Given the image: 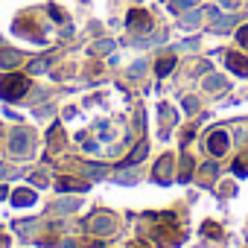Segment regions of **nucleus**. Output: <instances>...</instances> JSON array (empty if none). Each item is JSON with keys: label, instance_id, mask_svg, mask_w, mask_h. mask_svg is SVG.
Wrapping results in <instances>:
<instances>
[{"label": "nucleus", "instance_id": "1", "mask_svg": "<svg viewBox=\"0 0 248 248\" xmlns=\"http://www.w3.org/2000/svg\"><path fill=\"white\" fill-rule=\"evenodd\" d=\"M30 88V79L21 76V73H6V76H0V96L3 99H21Z\"/></svg>", "mask_w": 248, "mask_h": 248}, {"label": "nucleus", "instance_id": "2", "mask_svg": "<svg viewBox=\"0 0 248 248\" xmlns=\"http://www.w3.org/2000/svg\"><path fill=\"white\" fill-rule=\"evenodd\" d=\"M9 149H12V155L27 158V155H30V149H32V135H30L27 129H15V132H12V138H9Z\"/></svg>", "mask_w": 248, "mask_h": 248}, {"label": "nucleus", "instance_id": "3", "mask_svg": "<svg viewBox=\"0 0 248 248\" xmlns=\"http://www.w3.org/2000/svg\"><path fill=\"white\" fill-rule=\"evenodd\" d=\"M91 231H93L96 236H108V233H114V216L96 213V216L91 219Z\"/></svg>", "mask_w": 248, "mask_h": 248}, {"label": "nucleus", "instance_id": "4", "mask_svg": "<svg viewBox=\"0 0 248 248\" xmlns=\"http://www.w3.org/2000/svg\"><path fill=\"white\" fill-rule=\"evenodd\" d=\"M207 149H210V155H225L228 152V135L219 129V132H213L210 138H207Z\"/></svg>", "mask_w": 248, "mask_h": 248}, {"label": "nucleus", "instance_id": "5", "mask_svg": "<svg viewBox=\"0 0 248 248\" xmlns=\"http://www.w3.org/2000/svg\"><path fill=\"white\" fill-rule=\"evenodd\" d=\"M225 64L236 73V76H248V59L239 53H225Z\"/></svg>", "mask_w": 248, "mask_h": 248}, {"label": "nucleus", "instance_id": "6", "mask_svg": "<svg viewBox=\"0 0 248 248\" xmlns=\"http://www.w3.org/2000/svg\"><path fill=\"white\" fill-rule=\"evenodd\" d=\"M129 27H132V30L146 32V30L152 27V21H149V15H146L143 9H132V12H129Z\"/></svg>", "mask_w": 248, "mask_h": 248}, {"label": "nucleus", "instance_id": "7", "mask_svg": "<svg viewBox=\"0 0 248 248\" xmlns=\"http://www.w3.org/2000/svg\"><path fill=\"white\" fill-rule=\"evenodd\" d=\"M170 172H172V155H164V158H161V161L155 164V172H152V175H155V178H158L161 184H167V181L172 178Z\"/></svg>", "mask_w": 248, "mask_h": 248}, {"label": "nucleus", "instance_id": "8", "mask_svg": "<svg viewBox=\"0 0 248 248\" xmlns=\"http://www.w3.org/2000/svg\"><path fill=\"white\" fill-rule=\"evenodd\" d=\"M32 202H35V193L32 190H15L12 193V204L15 207H30Z\"/></svg>", "mask_w": 248, "mask_h": 248}, {"label": "nucleus", "instance_id": "9", "mask_svg": "<svg viewBox=\"0 0 248 248\" xmlns=\"http://www.w3.org/2000/svg\"><path fill=\"white\" fill-rule=\"evenodd\" d=\"M21 62H24V56L18 50H0V64L3 67H18Z\"/></svg>", "mask_w": 248, "mask_h": 248}, {"label": "nucleus", "instance_id": "10", "mask_svg": "<svg viewBox=\"0 0 248 248\" xmlns=\"http://www.w3.org/2000/svg\"><path fill=\"white\" fill-rule=\"evenodd\" d=\"M85 190V181H76V178H59V193H79Z\"/></svg>", "mask_w": 248, "mask_h": 248}, {"label": "nucleus", "instance_id": "11", "mask_svg": "<svg viewBox=\"0 0 248 248\" xmlns=\"http://www.w3.org/2000/svg\"><path fill=\"white\" fill-rule=\"evenodd\" d=\"M146 149H149V146H146V140H140V143H138V149H135V152H132V155H129L126 161H123V167H132V164H140V161L146 158Z\"/></svg>", "mask_w": 248, "mask_h": 248}, {"label": "nucleus", "instance_id": "12", "mask_svg": "<svg viewBox=\"0 0 248 248\" xmlns=\"http://www.w3.org/2000/svg\"><path fill=\"white\" fill-rule=\"evenodd\" d=\"M193 175V158L190 155H181V167H178V181H190Z\"/></svg>", "mask_w": 248, "mask_h": 248}, {"label": "nucleus", "instance_id": "13", "mask_svg": "<svg viewBox=\"0 0 248 248\" xmlns=\"http://www.w3.org/2000/svg\"><path fill=\"white\" fill-rule=\"evenodd\" d=\"M210 12H216V9H202V12H199V9H193V12H190V15H187L181 24H184V27H196V24H199L204 15H210Z\"/></svg>", "mask_w": 248, "mask_h": 248}, {"label": "nucleus", "instance_id": "14", "mask_svg": "<svg viewBox=\"0 0 248 248\" xmlns=\"http://www.w3.org/2000/svg\"><path fill=\"white\" fill-rule=\"evenodd\" d=\"M172 67H175V59H158V64H155V73L158 76H167V73H172Z\"/></svg>", "mask_w": 248, "mask_h": 248}, {"label": "nucleus", "instance_id": "15", "mask_svg": "<svg viewBox=\"0 0 248 248\" xmlns=\"http://www.w3.org/2000/svg\"><path fill=\"white\" fill-rule=\"evenodd\" d=\"M199 0H170V9L172 12H187V9H196Z\"/></svg>", "mask_w": 248, "mask_h": 248}, {"label": "nucleus", "instance_id": "16", "mask_svg": "<svg viewBox=\"0 0 248 248\" xmlns=\"http://www.w3.org/2000/svg\"><path fill=\"white\" fill-rule=\"evenodd\" d=\"M225 85H228L225 76H207V79H204V88H207V91H222Z\"/></svg>", "mask_w": 248, "mask_h": 248}, {"label": "nucleus", "instance_id": "17", "mask_svg": "<svg viewBox=\"0 0 248 248\" xmlns=\"http://www.w3.org/2000/svg\"><path fill=\"white\" fill-rule=\"evenodd\" d=\"M231 27H233V15L216 18V24H213V30H216V32H222V30H231Z\"/></svg>", "mask_w": 248, "mask_h": 248}, {"label": "nucleus", "instance_id": "18", "mask_svg": "<svg viewBox=\"0 0 248 248\" xmlns=\"http://www.w3.org/2000/svg\"><path fill=\"white\" fill-rule=\"evenodd\" d=\"M30 181H32L35 187H47V172H44V170H35V172L30 175Z\"/></svg>", "mask_w": 248, "mask_h": 248}, {"label": "nucleus", "instance_id": "19", "mask_svg": "<svg viewBox=\"0 0 248 248\" xmlns=\"http://www.w3.org/2000/svg\"><path fill=\"white\" fill-rule=\"evenodd\" d=\"M114 50V41H96V47H93V53H111Z\"/></svg>", "mask_w": 248, "mask_h": 248}, {"label": "nucleus", "instance_id": "20", "mask_svg": "<svg viewBox=\"0 0 248 248\" xmlns=\"http://www.w3.org/2000/svg\"><path fill=\"white\" fill-rule=\"evenodd\" d=\"M196 108H199L196 96H184V111H187V114H196Z\"/></svg>", "mask_w": 248, "mask_h": 248}, {"label": "nucleus", "instance_id": "21", "mask_svg": "<svg viewBox=\"0 0 248 248\" xmlns=\"http://www.w3.org/2000/svg\"><path fill=\"white\" fill-rule=\"evenodd\" d=\"M30 70H32V73H44V70H47V59H38V62H32V64H30Z\"/></svg>", "mask_w": 248, "mask_h": 248}, {"label": "nucleus", "instance_id": "22", "mask_svg": "<svg viewBox=\"0 0 248 248\" xmlns=\"http://www.w3.org/2000/svg\"><path fill=\"white\" fill-rule=\"evenodd\" d=\"M236 41H239L242 47H248V27H239V30H236Z\"/></svg>", "mask_w": 248, "mask_h": 248}, {"label": "nucleus", "instance_id": "23", "mask_svg": "<svg viewBox=\"0 0 248 248\" xmlns=\"http://www.w3.org/2000/svg\"><path fill=\"white\" fill-rule=\"evenodd\" d=\"M161 120H164V123H172V120H175V114L170 111V105H161Z\"/></svg>", "mask_w": 248, "mask_h": 248}, {"label": "nucleus", "instance_id": "24", "mask_svg": "<svg viewBox=\"0 0 248 248\" xmlns=\"http://www.w3.org/2000/svg\"><path fill=\"white\" fill-rule=\"evenodd\" d=\"M53 210H56V213H59V210H62V213H64V210H76V202H64V204L59 202V204H53Z\"/></svg>", "mask_w": 248, "mask_h": 248}, {"label": "nucleus", "instance_id": "25", "mask_svg": "<svg viewBox=\"0 0 248 248\" xmlns=\"http://www.w3.org/2000/svg\"><path fill=\"white\" fill-rule=\"evenodd\" d=\"M85 172H88V175H99V172H105V170H102V167H96V164H88V167H85Z\"/></svg>", "mask_w": 248, "mask_h": 248}, {"label": "nucleus", "instance_id": "26", "mask_svg": "<svg viewBox=\"0 0 248 248\" xmlns=\"http://www.w3.org/2000/svg\"><path fill=\"white\" fill-rule=\"evenodd\" d=\"M143 70H146V64H143V62H138V64H135V67H132V70H129V73H132V76H140V73H143Z\"/></svg>", "mask_w": 248, "mask_h": 248}, {"label": "nucleus", "instance_id": "27", "mask_svg": "<svg viewBox=\"0 0 248 248\" xmlns=\"http://www.w3.org/2000/svg\"><path fill=\"white\" fill-rule=\"evenodd\" d=\"M117 181H135V170H132V172H126V170H123V172H120V178H117Z\"/></svg>", "mask_w": 248, "mask_h": 248}, {"label": "nucleus", "instance_id": "28", "mask_svg": "<svg viewBox=\"0 0 248 248\" xmlns=\"http://www.w3.org/2000/svg\"><path fill=\"white\" fill-rule=\"evenodd\" d=\"M202 172H204V175H213L216 170H213V164H204V167H202Z\"/></svg>", "mask_w": 248, "mask_h": 248}, {"label": "nucleus", "instance_id": "29", "mask_svg": "<svg viewBox=\"0 0 248 248\" xmlns=\"http://www.w3.org/2000/svg\"><path fill=\"white\" fill-rule=\"evenodd\" d=\"M222 6H228V9H233V6H236V0H222Z\"/></svg>", "mask_w": 248, "mask_h": 248}, {"label": "nucleus", "instance_id": "30", "mask_svg": "<svg viewBox=\"0 0 248 248\" xmlns=\"http://www.w3.org/2000/svg\"><path fill=\"white\" fill-rule=\"evenodd\" d=\"M6 196H9V190H6V187H0V202H3Z\"/></svg>", "mask_w": 248, "mask_h": 248}, {"label": "nucleus", "instance_id": "31", "mask_svg": "<svg viewBox=\"0 0 248 248\" xmlns=\"http://www.w3.org/2000/svg\"><path fill=\"white\" fill-rule=\"evenodd\" d=\"M3 172H6V167H3V164H0V175H3Z\"/></svg>", "mask_w": 248, "mask_h": 248}]
</instances>
